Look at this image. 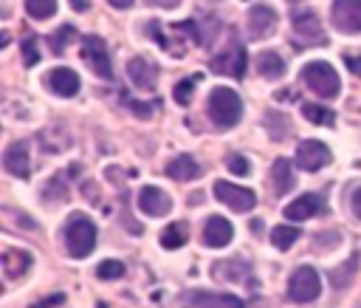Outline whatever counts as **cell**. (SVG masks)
<instances>
[{
  "mask_svg": "<svg viewBox=\"0 0 361 308\" xmlns=\"http://www.w3.org/2000/svg\"><path fill=\"white\" fill-rule=\"evenodd\" d=\"M221 29H223V26H221L218 17H206L203 23H195V40L209 49V45L214 43V37L221 34Z\"/></svg>",
  "mask_w": 361,
  "mask_h": 308,
  "instance_id": "obj_28",
  "label": "cell"
},
{
  "mask_svg": "<svg viewBox=\"0 0 361 308\" xmlns=\"http://www.w3.org/2000/svg\"><path fill=\"white\" fill-rule=\"evenodd\" d=\"M257 71H260V77L262 80H271V82H279L282 77H285V62H282V57L277 54V51H260L257 54Z\"/></svg>",
  "mask_w": 361,
  "mask_h": 308,
  "instance_id": "obj_22",
  "label": "cell"
},
{
  "mask_svg": "<svg viewBox=\"0 0 361 308\" xmlns=\"http://www.w3.org/2000/svg\"><path fill=\"white\" fill-rule=\"evenodd\" d=\"M186 241H189V226L184 221L170 224V226L164 229V235H161V246L164 249H181Z\"/></svg>",
  "mask_w": 361,
  "mask_h": 308,
  "instance_id": "obj_25",
  "label": "cell"
},
{
  "mask_svg": "<svg viewBox=\"0 0 361 308\" xmlns=\"http://www.w3.org/2000/svg\"><path fill=\"white\" fill-rule=\"evenodd\" d=\"M266 125H269V130H271V139H274V141H282V139L288 136V125H285V122H282V125H277V116H274V113L266 119Z\"/></svg>",
  "mask_w": 361,
  "mask_h": 308,
  "instance_id": "obj_37",
  "label": "cell"
},
{
  "mask_svg": "<svg viewBox=\"0 0 361 308\" xmlns=\"http://www.w3.org/2000/svg\"><path fill=\"white\" fill-rule=\"evenodd\" d=\"M71 6H74L77 12H88V6H90V3H88V0H71Z\"/></svg>",
  "mask_w": 361,
  "mask_h": 308,
  "instance_id": "obj_43",
  "label": "cell"
},
{
  "mask_svg": "<svg viewBox=\"0 0 361 308\" xmlns=\"http://www.w3.org/2000/svg\"><path fill=\"white\" fill-rule=\"evenodd\" d=\"M322 294V277L314 266H299L294 269L291 280H288V297L294 303H314Z\"/></svg>",
  "mask_w": 361,
  "mask_h": 308,
  "instance_id": "obj_4",
  "label": "cell"
},
{
  "mask_svg": "<svg viewBox=\"0 0 361 308\" xmlns=\"http://www.w3.org/2000/svg\"><path fill=\"white\" fill-rule=\"evenodd\" d=\"M68 196V187L62 184V176H54L48 181V189H42V198L45 201H62Z\"/></svg>",
  "mask_w": 361,
  "mask_h": 308,
  "instance_id": "obj_32",
  "label": "cell"
},
{
  "mask_svg": "<svg viewBox=\"0 0 361 308\" xmlns=\"http://www.w3.org/2000/svg\"><path fill=\"white\" fill-rule=\"evenodd\" d=\"M330 20L339 34H361V0H333Z\"/></svg>",
  "mask_w": 361,
  "mask_h": 308,
  "instance_id": "obj_6",
  "label": "cell"
},
{
  "mask_svg": "<svg viewBox=\"0 0 361 308\" xmlns=\"http://www.w3.org/2000/svg\"><path fill=\"white\" fill-rule=\"evenodd\" d=\"M214 198H218L221 204H226L229 209H234V212H251L257 206L254 189L237 187V184H229V181H214Z\"/></svg>",
  "mask_w": 361,
  "mask_h": 308,
  "instance_id": "obj_8",
  "label": "cell"
},
{
  "mask_svg": "<svg viewBox=\"0 0 361 308\" xmlns=\"http://www.w3.org/2000/svg\"><path fill=\"white\" fill-rule=\"evenodd\" d=\"M45 85L48 91L54 93V97H62V99H71V97H77L79 93V77H77V71H71V68H51L48 71V77H45Z\"/></svg>",
  "mask_w": 361,
  "mask_h": 308,
  "instance_id": "obj_13",
  "label": "cell"
},
{
  "mask_svg": "<svg viewBox=\"0 0 361 308\" xmlns=\"http://www.w3.org/2000/svg\"><path fill=\"white\" fill-rule=\"evenodd\" d=\"M26 12L34 20H48L57 14V0H26Z\"/></svg>",
  "mask_w": 361,
  "mask_h": 308,
  "instance_id": "obj_29",
  "label": "cell"
},
{
  "mask_svg": "<svg viewBox=\"0 0 361 308\" xmlns=\"http://www.w3.org/2000/svg\"><path fill=\"white\" fill-rule=\"evenodd\" d=\"M234 238V226L223 218V215H212L203 226V244L212 246V249H221L226 244H232Z\"/></svg>",
  "mask_w": 361,
  "mask_h": 308,
  "instance_id": "obj_17",
  "label": "cell"
},
{
  "mask_svg": "<svg viewBox=\"0 0 361 308\" xmlns=\"http://www.w3.org/2000/svg\"><path fill=\"white\" fill-rule=\"evenodd\" d=\"M345 65L353 71V74L361 77V57H345Z\"/></svg>",
  "mask_w": 361,
  "mask_h": 308,
  "instance_id": "obj_40",
  "label": "cell"
},
{
  "mask_svg": "<svg viewBox=\"0 0 361 308\" xmlns=\"http://www.w3.org/2000/svg\"><path fill=\"white\" fill-rule=\"evenodd\" d=\"M37 60H40V49H37V40H34V37H29L26 43H23V62H26V65L32 68V65H37Z\"/></svg>",
  "mask_w": 361,
  "mask_h": 308,
  "instance_id": "obj_35",
  "label": "cell"
},
{
  "mask_svg": "<svg viewBox=\"0 0 361 308\" xmlns=\"http://www.w3.org/2000/svg\"><path fill=\"white\" fill-rule=\"evenodd\" d=\"M299 241V229L297 226H288V224H279V226H274L271 229V244L277 246V249H291L294 244Z\"/></svg>",
  "mask_w": 361,
  "mask_h": 308,
  "instance_id": "obj_27",
  "label": "cell"
},
{
  "mask_svg": "<svg viewBox=\"0 0 361 308\" xmlns=\"http://www.w3.org/2000/svg\"><path fill=\"white\" fill-rule=\"evenodd\" d=\"M330 241H342L339 235H330V238H319V241H314V249H322V252H327V244Z\"/></svg>",
  "mask_w": 361,
  "mask_h": 308,
  "instance_id": "obj_41",
  "label": "cell"
},
{
  "mask_svg": "<svg viewBox=\"0 0 361 308\" xmlns=\"http://www.w3.org/2000/svg\"><path fill=\"white\" fill-rule=\"evenodd\" d=\"M125 274H127V269L122 260H102V263L96 266V277L99 280H122Z\"/></svg>",
  "mask_w": 361,
  "mask_h": 308,
  "instance_id": "obj_31",
  "label": "cell"
},
{
  "mask_svg": "<svg viewBox=\"0 0 361 308\" xmlns=\"http://www.w3.org/2000/svg\"><path fill=\"white\" fill-rule=\"evenodd\" d=\"M127 77H130V82H133L138 91H153L158 71H155L147 60H144V57H133V60L127 62Z\"/></svg>",
  "mask_w": 361,
  "mask_h": 308,
  "instance_id": "obj_20",
  "label": "cell"
},
{
  "mask_svg": "<svg viewBox=\"0 0 361 308\" xmlns=\"http://www.w3.org/2000/svg\"><path fill=\"white\" fill-rule=\"evenodd\" d=\"M246 65H249V57H246V49L240 43H232L223 54H218L209 62V68L214 71V74H229L234 80L246 77Z\"/></svg>",
  "mask_w": 361,
  "mask_h": 308,
  "instance_id": "obj_9",
  "label": "cell"
},
{
  "mask_svg": "<svg viewBox=\"0 0 361 308\" xmlns=\"http://www.w3.org/2000/svg\"><path fill=\"white\" fill-rule=\"evenodd\" d=\"M212 277L229 280V283H249L251 269L243 260H218V263H212Z\"/></svg>",
  "mask_w": 361,
  "mask_h": 308,
  "instance_id": "obj_19",
  "label": "cell"
},
{
  "mask_svg": "<svg viewBox=\"0 0 361 308\" xmlns=\"http://www.w3.org/2000/svg\"><path fill=\"white\" fill-rule=\"evenodd\" d=\"M184 308H246V303L234 294L221 292H184L181 294Z\"/></svg>",
  "mask_w": 361,
  "mask_h": 308,
  "instance_id": "obj_11",
  "label": "cell"
},
{
  "mask_svg": "<svg viewBox=\"0 0 361 308\" xmlns=\"http://www.w3.org/2000/svg\"><path fill=\"white\" fill-rule=\"evenodd\" d=\"M62 238H65V252L74 260H82L96 246V224L85 212H74V215H68V221H65Z\"/></svg>",
  "mask_w": 361,
  "mask_h": 308,
  "instance_id": "obj_1",
  "label": "cell"
},
{
  "mask_svg": "<svg viewBox=\"0 0 361 308\" xmlns=\"http://www.w3.org/2000/svg\"><path fill=\"white\" fill-rule=\"evenodd\" d=\"M277 23H279V17H277V12H274L271 6L257 3V6L249 9L246 32H249L251 40H266V37H271V34L277 32Z\"/></svg>",
  "mask_w": 361,
  "mask_h": 308,
  "instance_id": "obj_10",
  "label": "cell"
},
{
  "mask_svg": "<svg viewBox=\"0 0 361 308\" xmlns=\"http://www.w3.org/2000/svg\"><path fill=\"white\" fill-rule=\"evenodd\" d=\"M206 110H209V119L223 130L234 128L240 119H243V102H240L237 91H232V88H214L209 93Z\"/></svg>",
  "mask_w": 361,
  "mask_h": 308,
  "instance_id": "obj_2",
  "label": "cell"
},
{
  "mask_svg": "<svg viewBox=\"0 0 361 308\" xmlns=\"http://www.w3.org/2000/svg\"><path fill=\"white\" fill-rule=\"evenodd\" d=\"M130 108H133V113L138 116V119H150V116L161 108V102H130Z\"/></svg>",
  "mask_w": 361,
  "mask_h": 308,
  "instance_id": "obj_36",
  "label": "cell"
},
{
  "mask_svg": "<svg viewBox=\"0 0 361 308\" xmlns=\"http://www.w3.org/2000/svg\"><path fill=\"white\" fill-rule=\"evenodd\" d=\"M302 82L316 93L322 99H336L342 93V80H339V71H336L330 62L325 60H314L302 68Z\"/></svg>",
  "mask_w": 361,
  "mask_h": 308,
  "instance_id": "obj_3",
  "label": "cell"
},
{
  "mask_svg": "<svg viewBox=\"0 0 361 308\" xmlns=\"http://www.w3.org/2000/svg\"><path fill=\"white\" fill-rule=\"evenodd\" d=\"M350 209H353V215L361 221V187H356L350 193Z\"/></svg>",
  "mask_w": 361,
  "mask_h": 308,
  "instance_id": "obj_38",
  "label": "cell"
},
{
  "mask_svg": "<svg viewBox=\"0 0 361 308\" xmlns=\"http://www.w3.org/2000/svg\"><path fill=\"white\" fill-rule=\"evenodd\" d=\"M285 218L288 221H308V218H314V215H319V212H325V206H322V198L316 196V193H305V196H299L294 204H288L285 209Z\"/></svg>",
  "mask_w": 361,
  "mask_h": 308,
  "instance_id": "obj_16",
  "label": "cell"
},
{
  "mask_svg": "<svg viewBox=\"0 0 361 308\" xmlns=\"http://www.w3.org/2000/svg\"><path fill=\"white\" fill-rule=\"evenodd\" d=\"M138 209L144 212V215H150V218H164V215H170V212H173V201H170V196H166L164 189L144 187L138 193Z\"/></svg>",
  "mask_w": 361,
  "mask_h": 308,
  "instance_id": "obj_14",
  "label": "cell"
},
{
  "mask_svg": "<svg viewBox=\"0 0 361 308\" xmlns=\"http://www.w3.org/2000/svg\"><path fill=\"white\" fill-rule=\"evenodd\" d=\"M251 229H254V235H260L262 232V221H251Z\"/></svg>",
  "mask_w": 361,
  "mask_h": 308,
  "instance_id": "obj_44",
  "label": "cell"
},
{
  "mask_svg": "<svg viewBox=\"0 0 361 308\" xmlns=\"http://www.w3.org/2000/svg\"><path fill=\"white\" fill-rule=\"evenodd\" d=\"M192 88H195V82H192V80H184V82L175 85L173 97H175L178 105H189V102H192Z\"/></svg>",
  "mask_w": 361,
  "mask_h": 308,
  "instance_id": "obj_34",
  "label": "cell"
},
{
  "mask_svg": "<svg viewBox=\"0 0 361 308\" xmlns=\"http://www.w3.org/2000/svg\"><path fill=\"white\" fill-rule=\"evenodd\" d=\"M0 263H3V272H6V280H17L23 277L29 269H32V254L26 249H6L3 257H0Z\"/></svg>",
  "mask_w": 361,
  "mask_h": 308,
  "instance_id": "obj_21",
  "label": "cell"
},
{
  "mask_svg": "<svg viewBox=\"0 0 361 308\" xmlns=\"http://www.w3.org/2000/svg\"><path fill=\"white\" fill-rule=\"evenodd\" d=\"M108 3H110L113 9H130V6H133V0H108Z\"/></svg>",
  "mask_w": 361,
  "mask_h": 308,
  "instance_id": "obj_42",
  "label": "cell"
},
{
  "mask_svg": "<svg viewBox=\"0 0 361 308\" xmlns=\"http://www.w3.org/2000/svg\"><path fill=\"white\" fill-rule=\"evenodd\" d=\"M302 116L310 122V125H322V128H330L336 122V113L325 105H316V102H305L302 105Z\"/></svg>",
  "mask_w": 361,
  "mask_h": 308,
  "instance_id": "obj_24",
  "label": "cell"
},
{
  "mask_svg": "<svg viewBox=\"0 0 361 308\" xmlns=\"http://www.w3.org/2000/svg\"><path fill=\"white\" fill-rule=\"evenodd\" d=\"M333 161V153L325 141H316V139H308L297 147V167L305 170V173H319L325 170L327 164Z\"/></svg>",
  "mask_w": 361,
  "mask_h": 308,
  "instance_id": "obj_7",
  "label": "cell"
},
{
  "mask_svg": "<svg viewBox=\"0 0 361 308\" xmlns=\"http://www.w3.org/2000/svg\"><path fill=\"white\" fill-rule=\"evenodd\" d=\"M82 60L99 80H113V62H110V49L102 37L88 34L82 40Z\"/></svg>",
  "mask_w": 361,
  "mask_h": 308,
  "instance_id": "obj_5",
  "label": "cell"
},
{
  "mask_svg": "<svg viewBox=\"0 0 361 308\" xmlns=\"http://www.w3.org/2000/svg\"><path fill=\"white\" fill-rule=\"evenodd\" d=\"M166 176L175 181H192L201 176V164L192 156H175L170 164H166Z\"/></svg>",
  "mask_w": 361,
  "mask_h": 308,
  "instance_id": "obj_23",
  "label": "cell"
},
{
  "mask_svg": "<svg viewBox=\"0 0 361 308\" xmlns=\"http://www.w3.org/2000/svg\"><path fill=\"white\" fill-rule=\"evenodd\" d=\"M294 167H291V161L288 158H277L271 164V173H269V187H271V193L274 196H288L294 189Z\"/></svg>",
  "mask_w": 361,
  "mask_h": 308,
  "instance_id": "obj_18",
  "label": "cell"
},
{
  "mask_svg": "<svg viewBox=\"0 0 361 308\" xmlns=\"http://www.w3.org/2000/svg\"><path fill=\"white\" fill-rule=\"evenodd\" d=\"M74 40H77V29H74V26H60V29L51 34V40H48V45H51L54 54H62L65 45H71Z\"/></svg>",
  "mask_w": 361,
  "mask_h": 308,
  "instance_id": "obj_30",
  "label": "cell"
},
{
  "mask_svg": "<svg viewBox=\"0 0 361 308\" xmlns=\"http://www.w3.org/2000/svg\"><path fill=\"white\" fill-rule=\"evenodd\" d=\"M226 167L234 173V176H249L251 173V164H249V158H243V156H229L226 158Z\"/></svg>",
  "mask_w": 361,
  "mask_h": 308,
  "instance_id": "obj_33",
  "label": "cell"
},
{
  "mask_svg": "<svg viewBox=\"0 0 361 308\" xmlns=\"http://www.w3.org/2000/svg\"><path fill=\"white\" fill-rule=\"evenodd\" d=\"M356 269H358V254H353L345 266H336L330 272V283H333V289H347L353 277H356Z\"/></svg>",
  "mask_w": 361,
  "mask_h": 308,
  "instance_id": "obj_26",
  "label": "cell"
},
{
  "mask_svg": "<svg viewBox=\"0 0 361 308\" xmlns=\"http://www.w3.org/2000/svg\"><path fill=\"white\" fill-rule=\"evenodd\" d=\"M3 167L6 173L17 176V178H29L32 173V158H29V145L26 141H12L3 153Z\"/></svg>",
  "mask_w": 361,
  "mask_h": 308,
  "instance_id": "obj_15",
  "label": "cell"
},
{
  "mask_svg": "<svg viewBox=\"0 0 361 308\" xmlns=\"http://www.w3.org/2000/svg\"><path fill=\"white\" fill-rule=\"evenodd\" d=\"M62 303H65V294H54V297H48V300H40L32 308H51V305H62Z\"/></svg>",
  "mask_w": 361,
  "mask_h": 308,
  "instance_id": "obj_39",
  "label": "cell"
},
{
  "mask_svg": "<svg viewBox=\"0 0 361 308\" xmlns=\"http://www.w3.org/2000/svg\"><path fill=\"white\" fill-rule=\"evenodd\" d=\"M291 26H294V34H297L299 40L327 45V37H325V32H322V23H319L316 12H308V9L294 12V14H291Z\"/></svg>",
  "mask_w": 361,
  "mask_h": 308,
  "instance_id": "obj_12",
  "label": "cell"
}]
</instances>
